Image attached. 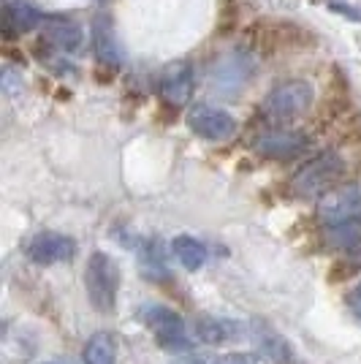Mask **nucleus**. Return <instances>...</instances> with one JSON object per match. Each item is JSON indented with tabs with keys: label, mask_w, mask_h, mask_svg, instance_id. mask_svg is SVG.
I'll return each mask as SVG.
<instances>
[{
	"label": "nucleus",
	"mask_w": 361,
	"mask_h": 364,
	"mask_svg": "<svg viewBox=\"0 0 361 364\" xmlns=\"http://www.w3.org/2000/svg\"><path fill=\"white\" fill-rule=\"evenodd\" d=\"M313 107H316L313 85L307 79H286V82H277L266 92L261 104V114L274 128H288L291 122L307 117V112Z\"/></svg>",
	"instance_id": "1"
},
{
	"label": "nucleus",
	"mask_w": 361,
	"mask_h": 364,
	"mask_svg": "<svg viewBox=\"0 0 361 364\" xmlns=\"http://www.w3.org/2000/svg\"><path fill=\"white\" fill-rule=\"evenodd\" d=\"M345 174V161L340 152H320L310 158L304 166L293 174L291 191L299 198H320L326 196L331 188H337Z\"/></svg>",
	"instance_id": "2"
},
{
	"label": "nucleus",
	"mask_w": 361,
	"mask_h": 364,
	"mask_svg": "<svg viewBox=\"0 0 361 364\" xmlns=\"http://www.w3.org/2000/svg\"><path fill=\"white\" fill-rule=\"evenodd\" d=\"M85 291H87V299L98 313H112L114 310L117 294H120V267L104 250H95L87 258Z\"/></svg>",
	"instance_id": "3"
},
{
	"label": "nucleus",
	"mask_w": 361,
	"mask_h": 364,
	"mask_svg": "<svg viewBox=\"0 0 361 364\" xmlns=\"http://www.w3.org/2000/svg\"><path fill=\"white\" fill-rule=\"evenodd\" d=\"M139 316L150 326V332L155 334L158 346L163 350H168V353H185V350L193 348V343L188 337V329H185V321L171 307H166V304H144Z\"/></svg>",
	"instance_id": "4"
},
{
	"label": "nucleus",
	"mask_w": 361,
	"mask_h": 364,
	"mask_svg": "<svg viewBox=\"0 0 361 364\" xmlns=\"http://www.w3.org/2000/svg\"><path fill=\"white\" fill-rule=\"evenodd\" d=\"M318 218L326 228L361 223V182H340L318 198Z\"/></svg>",
	"instance_id": "5"
},
{
	"label": "nucleus",
	"mask_w": 361,
	"mask_h": 364,
	"mask_svg": "<svg viewBox=\"0 0 361 364\" xmlns=\"http://www.w3.org/2000/svg\"><path fill=\"white\" fill-rule=\"evenodd\" d=\"M253 74H256V60L247 52H231V55L215 63L212 87L226 92V95H234V92H242L253 82Z\"/></svg>",
	"instance_id": "6"
},
{
	"label": "nucleus",
	"mask_w": 361,
	"mask_h": 364,
	"mask_svg": "<svg viewBox=\"0 0 361 364\" xmlns=\"http://www.w3.org/2000/svg\"><path fill=\"white\" fill-rule=\"evenodd\" d=\"M256 150L261 158L269 161H296L310 150V139L291 128H271L258 136Z\"/></svg>",
	"instance_id": "7"
},
{
	"label": "nucleus",
	"mask_w": 361,
	"mask_h": 364,
	"mask_svg": "<svg viewBox=\"0 0 361 364\" xmlns=\"http://www.w3.org/2000/svg\"><path fill=\"white\" fill-rule=\"evenodd\" d=\"M193 87H196V74H193V65L188 60L168 63L161 71L158 92H161L163 104H168V107H185L190 101V95H193Z\"/></svg>",
	"instance_id": "8"
},
{
	"label": "nucleus",
	"mask_w": 361,
	"mask_h": 364,
	"mask_svg": "<svg viewBox=\"0 0 361 364\" xmlns=\"http://www.w3.org/2000/svg\"><path fill=\"white\" fill-rule=\"evenodd\" d=\"M188 128L207 141H226L237 134V120L223 109L198 104L188 112Z\"/></svg>",
	"instance_id": "9"
},
{
	"label": "nucleus",
	"mask_w": 361,
	"mask_h": 364,
	"mask_svg": "<svg viewBox=\"0 0 361 364\" xmlns=\"http://www.w3.org/2000/svg\"><path fill=\"white\" fill-rule=\"evenodd\" d=\"M76 256V242L65 234L58 231H41L36 234L28 245V258L38 267H52V264H63Z\"/></svg>",
	"instance_id": "10"
},
{
	"label": "nucleus",
	"mask_w": 361,
	"mask_h": 364,
	"mask_svg": "<svg viewBox=\"0 0 361 364\" xmlns=\"http://www.w3.org/2000/svg\"><path fill=\"white\" fill-rule=\"evenodd\" d=\"M38 22H41V14L33 3L6 0V6H3V36H6V41H14L19 36L31 33L33 28H38Z\"/></svg>",
	"instance_id": "11"
},
{
	"label": "nucleus",
	"mask_w": 361,
	"mask_h": 364,
	"mask_svg": "<svg viewBox=\"0 0 361 364\" xmlns=\"http://www.w3.org/2000/svg\"><path fill=\"white\" fill-rule=\"evenodd\" d=\"M247 41L250 49L261 55V58H274V55H283L280 49V28H277V19H258L247 28Z\"/></svg>",
	"instance_id": "12"
},
{
	"label": "nucleus",
	"mask_w": 361,
	"mask_h": 364,
	"mask_svg": "<svg viewBox=\"0 0 361 364\" xmlns=\"http://www.w3.org/2000/svg\"><path fill=\"white\" fill-rule=\"evenodd\" d=\"M280 28V49L283 52H307L316 46V33L291 19H277Z\"/></svg>",
	"instance_id": "13"
},
{
	"label": "nucleus",
	"mask_w": 361,
	"mask_h": 364,
	"mask_svg": "<svg viewBox=\"0 0 361 364\" xmlns=\"http://www.w3.org/2000/svg\"><path fill=\"white\" fill-rule=\"evenodd\" d=\"M171 250H174L177 261H180L188 272H196V269H201V267H204V261H207V247H204V242H198L196 237H188V234L174 237Z\"/></svg>",
	"instance_id": "14"
},
{
	"label": "nucleus",
	"mask_w": 361,
	"mask_h": 364,
	"mask_svg": "<svg viewBox=\"0 0 361 364\" xmlns=\"http://www.w3.org/2000/svg\"><path fill=\"white\" fill-rule=\"evenodd\" d=\"M82 359H85V364H117V343H114V337L106 332L92 334L85 350H82Z\"/></svg>",
	"instance_id": "15"
},
{
	"label": "nucleus",
	"mask_w": 361,
	"mask_h": 364,
	"mask_svg": "<svg viewBox=\"0 0 361 364\" xmlns=\"http://www.w3.org/2000/svg\"><path fill=\"white\" fill-rule=\"evenodd\" d=\"M237 332V326L226 318H212V316H201L196 321V334L210 343V346H220V343H228Z\"/></svg>",
	"instance_id": "16"
},
{
	"label": "nucleus",
	"mask_w": 361,
	"mask_h": 364,
	"mask_svg": "<svg viewBox=\"0 0 361 364\" xmlns=\"http://www.w3.org/2000/svg\"><path fill=\"white\" fill-rule=\"evenodd\" d=\"M256 343L261 346V353H264L266 359H271L274 364L291 362V348H288V343L280 334H274L271 329H266V326H256Z\"/></svg>",
	"instance_id": "17"
},
{
	"label": "nucleus",
	"mask_w": 361,
	"mask_h": 364,
	"mask_svg": "<svg viewBox=\"0 0 361 364\" xmlns=\"http://www.w3.org/2000/svg\"><path fill=\"white\" fill-rule=\"evenodd\" d=\"M92 44H95V52L104 63H112V65L117 63V46H114V36H112L106 16H98L92 22Z\"/></svg>",
	"instance_id": "18"
},
{
	"label": "nucleus",
	"mask_w": 361,
	"mask_h": 364,
	"mask_svg": "<svg viewBox=\"0 0 361 364\" xmlns=\"http://www.w3.org/2000/svg\"><path fill=\"white\" fill-rule=\"evenodd\" d=\"M46 44H55L58 49L63 52H71L76 46L82 44V31L71 25V22H55V25H49L46 28Z\"/></svg>",
	"instance_id": "19"
},
{
	"label": "nucleus",
	"mask_w": 361,
	"mask_h": 364,
	"mask_svg": "<svg viewBox=\"0 0 361 364\" xmlns=\"http://www.w3.org/2000/svg\"><path fill=\"white\" fill-rule=\"evenodd\" d=\"M334 131H337V136H340L343 144H359L361 141V112H350Z\"/></svg>",
	"instance_id": "20"
},
{
	"label": "nucleus",
	"mask_w": 361,
	"mask_h": 364,
	"mask_svg": "<svg viewBox=\"0 0 361 364\" xmlns=\"http://www.w3.org/2000/svg\"><path fill=\"white\" fill-rule=\"evenodd\" d=\"M237 28H239V11H237V6H234L231 0H226L223 9H220V16H217L215 31H217V36H231Z\"/></svg>",
	"instance_id": "21"
},
{
	"label": "nucleus",
	"mask_w": 361,
	"mask_h": 364,
	"mask_svg": "<svg viewBox=\"0 0 361 364\" xmlns=\"http://www.w3.org/2000/svg\"><path fill=\"white\" fill-rule=\"evenodd\" d=\"M359 269V264L356 261H347V258H340V261H334V267H331V280H343V277H350V274Z\"/></svg>",
	"instance_id": "22"
},
{
	"label": "nucleus",
	"mask_w": 361,
	"mask_h": 364,
	"mask_svg": "<svg viewBox=\"0 0 361 364\" xmlns=\"http://www.w3.org/2000/svg\"><path fill=\"white\" fill-rule=\"evenodd\" d=\"M215 364H258L256 353H247V350H237V353H226L220 359H215Z\"/></svg>",
	"instance_id": "23"
},
{
	"label": "nucleus",
	"mask_w": 361,
	"mask_h": 364,
	"mask_svg": "<svg viewBox=\"0 0 361 364\" xmlns=\"http://www.w3.org/2000/svg\"><path fill=\"white\" fill-rule=\"evenodd\" d=\"M345 304H347V310L361 321V283L356 286V289H350L345 294Z\"/></svg>",
	"instance_id": "24"
},
{
	"label": "nucleus",
	"mask_w": 361,
	"mask_h": 364,
	"mask_svg": "<svg viewBox=\"0 0 361 364\" xmlns=\"http://www.w3.org/2000/svg\"><path fill=\"white\" fill-rule=\"evenodd\" d=\"M180 364H207L204 359H188V362H180Z\"/></svg>",
	"instance_id": "25"
},
{
	"label": "nucleus",
	"mask_w": 361,
	"mask_h": 364,
	"mask_svg": "<svg viewBox=\"0 0 361 364\" xmlns=\"http://www.w3.org/2000/svg\"><path fill=\"white\" fill-rule=\"evenodd\" d=\"M44 364H68V362H44Z\"/></svg>",
	"instance_id": "26"
}]
</instances>
